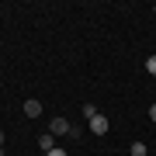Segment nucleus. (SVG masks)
<instances>
[{
	"label": "nucleus",
	"mask_w": 156,
	"mask_h": 156,
	"mask_svg": "<svg viewBox=\"0 0 156 156\" xmlns=\"http://www.w3.org/2000/svg\"><path fill=\"white\" fill-rule=\"evenodd\" d=\"M38 146H42L45 153H52V149H56V135H52V132H45L42 139H38Z\"/></svg>",
	"instance_id": "nucleus-4"
},
{
	"label": "nucleus",
	"mask_w": 156,
	"mask_h": 156,
	"mask_svg": "<svg viewBox=\"0 0 156 156\" xmlns=\"http://www.w3.org/2000/svg\"><path fill=\"white\" fill-rule=\"evenodd\" d=\"M149 118H153V122H156V104H153V108H149Z\"/></svg>",
	"instance_id": "nucleus-9"
},
{
	"label": "nucleus",
	"mask_w": 156,
	"mask_h": 156,
	"mask_svg": "<svg viewBox=\"0 0 156 156\" xmlns=\"http://www.w3.org/2000/svg\"><path fill=\"white\" fill-rule=\"evenodd\" d=\"M146 73H153V76H156V56H149V59H146Z\"/></svg>",
	"instance_id": "nucleus-7"
},
{
	"label": "nucleus",
	"mask_w": 156,
	"mask_h": 156,
	"mask_svg": "<svg viewBox=\"0 0 156 156\" xmlns=\"http://www.w3.org/2000/svg\"><path fill=\"white\" fill-rule=\"evenodd\" d=\"M94 115H97V108H94V104H83V118H87V122H90Z\"/></svg>",
	"instance_id": "nucleus-6"
},
{
	"label": "nucleus",
	"mask_w": 156,
	"mask_h": 156,
	"mask_svg": "<svg viewBox=\"0 0 156 156\" xmlns=\"http://www.w3.org/2000/svg\"><path fill=\"white\" fill-rule=\"evenodd\" d=\"M0 156H4V146H0Z\"/></svg>",
	"instance_id": "nucleus-11"
},
{
	"label": "nucleus",
	"mask_w": 156,
	"mask_h": 156,
	"mask_svg": "<svg viewBox=\"0 0 156 156\" xmlns=\"http://www.w3.org/2000/svg\"><path fill=\"white\" fill-rule=\"evenodd\" d=\"M0 146H4V128H0Z\"/></svg>",
	"instance_id": "nucleus-10"
},
{
	"label": "nucleus",
	"mask_w": 156,
	"mask_h": 156,
	"mask_svg": "<svg viewBox=\"0 0 156 156\" xmlns=\"http://www.w3.org/2000/svg\"><path fill=\"white\" fill-rule=\"evenodd\" d=\"M108 128H111V122H108L104 115H94V118H90V132H94V135H108Z\"/></svg>",
	"instance_id": "nucleus-1"
},
{
	"label": "nucleus",
	"mask_w": 156,
	"mask_h": 156,
	"mask_svg": "<svg viewBox=\"0 0 156 156\" xmlns=\"http://www.w3.org/2000/svg\"><path fill=\"white\" fill-rule=\"evenodd\" d=\"M69 128H73V125L66 122V118H52V122H49V132H52V135H69Z\"/></svg>",
	"instance_id": "nucleus-2"
},
{
	"label": "nucleus",
	"mask_w": 156,
	"mask_h": 156,
	"mask_svg": "<svg viewBox=\"0 0 156 156\" xmlns=\"http://www.w3.org/2000/svg\"><path fill=\"white\" fill-rule=\"evenodd\" d=\"M128 153H132V156H149V149H146V142H132V146H128Z\"/></svg>",
	"instance_id": "nucleus-5"
},
{
	"label": "nucleus",
	"mask_w": 156,
	"mask_h": 156,
	"mask_svg": "<svg viewBox=\"0 0 156 156\" xmlns=\"http://www.w3.org/2000/svg\"><path fill=\"white\" fill-rule=\"evenodd\" d=\"M24 115H28V118H38L42 115V101H35V97L24 101Z\"/></svg>",
	"instance_id": "nucleus-3"
},
{
	"label": "nucleus",
	"mask_w": 156,
	"mask_h": 156,
	"mask_svg": "<svg viewBox=\"0 0 156 156\" xmlns=\"http://www.w3.org/2000/svg\"><path fill=\"white\" fill-rule=\"evenodd\" d=\"M153 11H156V7H153Z\"/></svg>",
	"instance_id": "nucleus-12"
},
{
	"label": "nucleus",
	"mask_w": 156,
	"mask_h": 156,
	"mask_svg": "<svg viewBox=\"0 0 156 156\" xmlns=\"http://www.w3.org/2000/svg\"><path fill=\"white\" fill-rule=\"evenodd\" d=\"M45 156H66V149H52V153H45Z\"/></svg>",
	"instance_id": "nucleus-8"
}]
</instances>
